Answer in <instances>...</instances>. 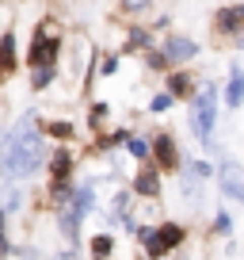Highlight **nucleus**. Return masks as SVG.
Instances as JSON below:
<instances>
[{
    "mask_svg": "<svg viewBox=\"0 0 244 260\" xmlns=\"http://www.w3.org/2000/svg\"><path fill=\"white\" fill-rule=\"evenodd\" d=\"M42 157H46V149H42L38 126H34V119L27 115V119L16 122V130H12V138H8L4 169H8V176H31V172L42 169Z\"/></svg>",
    "mask_w": 244,
    "mask_h": 260,
    "instance_id": "obj_1",
    "label": "nucleus"
},
{
    "mask_svg": "<svg viewBox=\"0 0 244 260\" xmlns=\"http://www.w3.org/2000/svg\"><path fill=\"white\" fill-rule=\"evenodd\" d=\"M138 237L145 241V252L156 260V256H164V252L179 249V241H183V226L168 222V226H160V230H138Z\"/></svg>",
    "mask_w": 244,
    "mask_h": 260,
    "instance_id": "obj_2",
    "label": "nucleus"
},
{
    "mask_svg": "<svg viewBox=\"0 0 244 260\" xmlns=\"http://www.w3.org/2000/svg\"><path fill=\"white\" fill-rule=\"evenodd\" d=\"M214 115H218V92H214V88H198L195 104H191V126H195L198 138H210Z\"/></svg>",
    "mask_w": 244,
    "mask_h": 260,
    "instance_id": "obj_3",
    "label": "nucleus"
},
{
    "mask_svg": "<svg viewBox=\"0 0 244 260\" xmlns=\"http://www.w3.org/2000/svg\"><path fill=\"white\" fill-rule=\"evenodd\" d=\"M88 207H92V184H80L73 191V203H69V214L61 218V230H65L69 237L76 234V226H80V218L88 214Z\"/></svg>",
    "mask_w": 244,
    "mask_h": 260,
    "instance_id": "obj_4",
    "label": "nucleus"
},
{
    "mask_svg": "<svg viewBox=\"0 0 244 260\" xmlns=\"http://www.w3.org/2000/svg\"><path fill=\"white\" fill-rule=\"evenodd\" d=\"M54 57H57V39L46 31L34 35V46H31V61L34 69H54Z\"/></svg>",
    "mask_w": 244,
    "mask_h": 260,
    "instance_id": "obj_5",
    "label": "nucleus"
},
{
    "mask_svg": "<svg viewBox=\"0 0 244 260\" xmlns=\"http://www.w3.org/2000/svg\"><path fill=\"white\" fill-rule=\"evenodd\" d=\"M164 61H191V57H198V46L191 39H179V35H168V42H164Z\"/></svg>",
    "mask_w": 244,
    "mask_h": 260,
    "instance_id": "obj_6",
    "label": "nucleus"
},
{
    "mask_svg": "<svg viewBox=\"0 0 244 260\" xmlns=\"http://www.w3.org/2000/svg\"><path fill=\"white\" fill-rule=\"evenodd\" d=\"M240 23H244V4H233V8L218 12V31L233 35V31H240Z\"/></svg>",
    "mask_w": 244,
    "mask_h": 260,
    "instance_id": "obj_7",
    "label": "nucleus"
},
{
    "mask_svg": "<svg viewBox=\"0 0 244 260\" xmlns=\"http://www.w3.org/2000/svg\"><path fill=\"white\" fill-rule=\"evenodd\" d=\"M153 149H156V161H160L164 169H172V165L179 161V153H176V142H172V134H160V138L153 142Z\"/></svg>",
    "mask_w": 244,
    "mask_h": 260,
    "instance_id": "obj_8",
    "label": "nucleus"
},
{
    "mask_svg": "<svg viewBox=\"0 0 244 260\" xmlns=\"http://www.w3.org/2000/svg\"><path fill=\"white\" fill-rule=\"evenodd\" d=\"M0 69H4V73H16V35H4V39H0Z\"/></svg>",
    "mask_w": 244,
    "mask_h": 260,
    "instance_id": "obj_9",
    "label": "nucleus"
},
{
    "mask_svg": "<svg viewBox=\"0 0 244 260\" xmlns=\"http://www.w3.org/2000/svg\"><path fill=\"white\" fill-rule=\"evenodd\" d=\"M221 187H225V195H233V199H244V184H240V172H236L233 165H225V169H221Z\"/></svg>",
    "mask_w": 244,
    "mask_h": 260,
    "instance_id": "obj_10",
    "label": "nucleus"
},
{
    "mask_svg": "<svg viewBox=\"0 0 244 260\" xmlns=\"http://www.w3.org/2000/svg\"><path fill=\"white\" fill-rule=\"evenodd\" d=\"M69 169H73V153H69V149L54 153V161H50V172H54V180H69Z\"/></svg>",
    "mask_w": 244,
    "mask_h": 260,
    "instance_id": "obj_11",
    "label": "nucleus"
},
{
    "mask_svg": "<svg viewBox=\"0 0 244 260\" xmlns=\"http://www.w3.org/2000/svg\"><path fill=\"white\" fill-rule=\"evenodd\" d=\"M134 187H138L141 195H156V191H160V180H156V172H153V169H141V172H138V180H134Z\"/></svg>",
    "mask_w": 244,
    "mask_h": 260,
    "instance_id": "obj_12",
    "label": "nucleus"
},
{
    "mask_svg": "<svg viewBox=\"0 0 244 260\" xmlns=\"http://www.w3.org/2000/svg\"><path fill=\"white\" fill-rule=\"evenodd\" d=\"M225 100H229V107H240L244 104V73H240V69H233V81H229Z\"/></svg>",
    "mask_w": 244,
    "mask_h": 260,
    "instance_id": "obj_13",
    "label": "nucleus"
},
{
    "mask_svg": "<svg viewBox=\"0 0 244 260\" xmlns=\"http://www.w3.org/2000/svg\"><path fill=\"white\" fill-rule=\"evenodd\" d=\"M168 88H172V96H183V92H191V77L187 73H172L168 77Z\"/></svg>",
    "mask_w": 244,
    "mask_h": 260,
    "instance_id": "obj_14",
    "label": "nucleus"
},
{
    "mask_svg": "<svg viewBox=\"0 0 244 260\" xmlns=\"http://www.w3.org/2000/svg\"><path fill=\"white\" fill-rule=\"evenodd\" d=\"M92 252H96V260H103V256H111V237L107 234H99L96 241H92Z\"/></svg>",
    "mask_w": 244,
    "mask_h": 260,
    "instance_id": "obj_15",
    "label": "nucleus"
},
{
    "mask_svg": "<svg viewBox=\"0 0 244 260\" xmlns=\"http://www.w3.org/2000/svg\"><path fill=\"white\" fill-rule=\"evenodd\" d=\"M46 134H54V138H73V122H50Z\"/></svg>",
    "mask_w": 244,
    "mask_h": 260,
    "instance_id": "obj_16",
    "label": "nucleus"
},
{
    "mask_svg": "<svg viewBox=\"0 0 244 260\" xmlns=\"http://www.w3.org/2000/svg\"><path fill=\"white\" fill-rule=\"evenodd\" d=\"M126 149H130L134 157H145V153H149V146H145L141 138H126Z\"/></svg>",
    "mask_w": 244,
    "mask_h": 260,
    "instance_id": "obj_17",
    "label": "nucleus"
},
{
    "mask_svg": "<svg viewBox=\"0 0 244 260\" xmlns=\"http://www.w3.org/2000/svg\"><path fill=\"white\" fill-rule=\"evenodd\" d=\"M54 81V69H34V88H46Z\"/></svg>",
    "mask_w": 244,
    "mask_h": 260,
    "instance_id": "obj_18",
    "label": "nucleus"
},
{
    "mask_svg": "<svg viewBox=\"0 0 244 260\" xmlns=\"http://www.w3.org/2000/svg\"><path fill=\"white\" fill-rule=\"evenodd\" d=\"M12 207H19V191H8V195H4V214H8Z\"/></svg>",
    "mask_w": 244,
    "mask_h": 260,
    "instance_id": "obj_19",
    "label": "nucleus"
},
{
    "mask_svg": "<svg viewBox=\"0 0 244 260\" xmlns=\"http://www.w3.org/2000/svg\"><path fill=\"white\" fill-rule=\"evenodd\" d=\"M130 42H134V46H145L149 35H145V31H134V35H130Z\"/></svg>",
    "mask_w": 244,
    "mask_h": 260,
    "instance_id": "obj_20",
    "label": "nucleus"
},
{
    "mask_svg": "<svg viewBox=\"0 0 244 260\" xmlns=\"http://www.w3.org/2000/svg\"><path fill=\"white\" fill-rule=\"evenodd\" d=\"M168 104H172V96H156V100H153V111H164Z\"/></svg>",
    "mask_w": 244,
    "mask_h": 260,
    "instance_id": "obj_21",
    "label": "nucleus"
},
{
    "mask_svg": "<svg viewBox=\"0 0 244 260\" xmlns=\"http://www.w3.org/2000/svg\"><path fill=\"white\" fill-rule=\"evenodd\" d=\"M103 115H107V107H103V104H96V107H92V122H99Z\"/></svg>",
    "mask_w": 244,
    "mask_h": 260,
    "instance_id": "obj_22",
    "label": "nucleus"
},
{
    "mask_svg": "<svg viewBox=\"0 0 244 260\" xmlns=\"http://www.w3.org/2000/svg\"><path fill=\"white\" fill-rule=\"evenodd\" d=\"M0 249H8V241H4V211H0Z\"/></svg>",
    "mask_w": 244,
    "mask_h": 260,
    "instance_id": "obj_23",
    "label": "nucleus"
}]
</instances>
